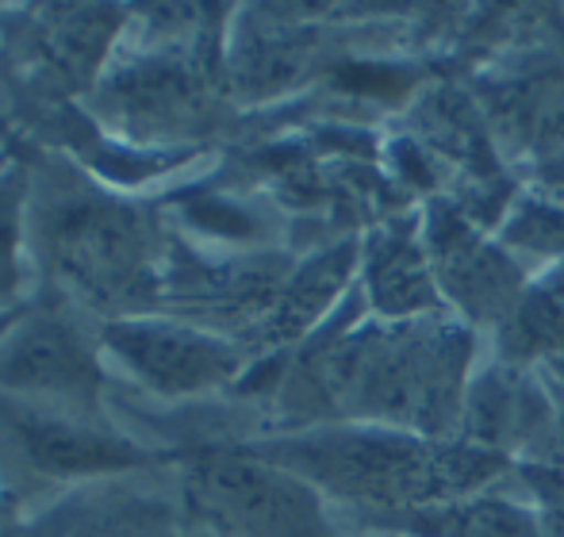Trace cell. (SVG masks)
<instances>
[{
  "label": "cell",
  "instance_id": "obj_9",
  "mask_svg": "<svg viewBox=\"0 0 564 537\" xmlns=\"http://www.w3.org/2000/svg\"><path fill=\"white\" fill-rule=\"evenodd\" d=\"M372 299L388 315L419 311V307L434 304L423 257L403 234H384L372 250Z\"/></svg>",
  "mask_w": 564,
  "mask_h": 537
},
{
  "label": "cell",
  "instance_id": "obj_2",
  "mask_svg": "<svg viewBox=\"0 0 564 537\" xmlns=\"http://www.w3.org/2000/svg\"><path fill=\"white\" fill-rule=\"evenodd\" d=\"M281 469L361 503H423L480 484L503 464L484 446H415L388 434H312L265 449Z\"/></svg>",
  "mask_w": 564,
  "mask_h": 537
},
{
  "label": "cell",
  "instance_id": "obj_1",
  "mask_svg": "<svg viewBox=\"0 0 564 537\" xmlns=\"http://www.w3.org/2000/svg\"><path fill=\"white\" fill-rule=\"evenodd\" d=\"M468 338L453 322L361 335L319 365V384L341 407L442 430L457 407Z\"/></svg>",
  "mask_w": 564,
  "mask_h": 537
},
{
  "label": "cell",
  "instance_id": "obj_4",
  "mask_svg": "<svg viewBox=\"0 0 564 537\" xmlns=\"http://www.w3.org/2000/svg\"><path fill=\"white\" fill-rule=\"evenodd\" d=\"M51 246L62 276L100 307L131 304L147 284V231L131 208L105 200L77 204L54 223Z\"/></svg>",
  "mask_w": 564,
  "mask_h": 537
},
{
  "label": "cell",
  "instance_id": "obj_11",
  "mask_svg": "<svg viewBox=\"0 0 564 537\" xmlns=\"http://www.w3.org/2000/svg\"><path fill=\"white\" fill-rule=\"evenodd\" d=\"M112 28H119V20H112V12H66L62 20H54L43 35V54L58 74L66 77H85L93 69V62L100 58V51L108 46Z\"/></svg>",
  "mask_w": 564,
  "mask_h": 537
},
{
  "label": "cell",
  "instance_id": "obj_7",
  "mask_svg": "<svg viewBox=\"0 0 564 537\" xmlns=\"http://www.w3.org/2000/svg\"><path fill=\"white\" fill-rule=\"evenodd\" d=\"M4 415L23 457L51 476H93V472H116L147 461L97 418L77 415V407H8Z\"/></svg>",
  "mask_w": 564,
  "mask_h": 537
},
{
  "label": "cell",
  "instance_id": "obj_3",
  "mask_svg": "<svg viewBox=\"0 0 564 537\" xmlns=\"http://www.w3.org/2000/svg\"><path fill=\"white\" fill-rule=\"evenodd\" d=\"M185 503L219 537H327L312 487L269 457H196L185 469Z\"/></svg>",
  "mask_w": 564,
  "mask_h": 537
},
{
  "label": "cell",
  "instance_id": "obj_8",
  "mask_svg": "<svg viewBox=\"0 0 564 537\" xmlns=\"http://www.w3.org/2000/svg\"><path fill=\"white\" fill-rule=\"evenodd\" d=\"M434 250H438V268L442 281L453 296L465 307H473L476 315H503L511 304V292L519 284L514 268L488 250L484 242L473 239V231H465L460 223L446 219L442 227H434Z\"/></svg>",
  "mask_w": 564,
  "mask_h": 537
},
{
  "label": "cell",
  "instance_id": "obj_10",
  "mask_svg": "<svg viewBox=\"0 0 564 537\" xmlns=\"http://www.w3.org/2000/svg\"><path fill=\"white\" fill-rule=\"evenodd\" d=\"M116 100L127 116H142L150 123H170L177 116L196 112V81L188 69L154 62L139 74H127L116 81Z\"/></svg>",
  "mask_w": 564,
  "mask_h": 537
},
{
  "label": "cell",
  "instance_id": "obj_14",
  "mask_svg": "<svg viewBox=\"0 0 564 537\" xmlns=\"http://www.w3.org/2000/svg\"><path fill=\"white\" fill-rule=\"evenodd\" d=\"M507 346H511V353L564 350V288L534 292L514 311L511 327H507Z\"/></svg>",
  "mask_w": 564,
  "mask_h": 537
},
{
  "label": "cell",
  "instance_id": "obj_6",
  "mask_svg": "<svg viewBox=\"0 0 564 537\" xmlns=\"http://www.w3.org/2000/svg\"><path fill=\"white\" fill-rule=\"evenodd\" d=\"M108 346L119 353L127 369L165 396H188V392L216 388L235 369V350L219 338L200 335L177 322H147L127 319L108 327Z\"/></svg>",
  "mask_w": 564,
  "mask_h": 537
},
{
  "label": "cell",
  "instance_id": "obj_13",
  "mask_svg": "<svg viewBox=\"0 0 564 537\" xmlns=\"http://www.w3.org/2000/svg\"><path fill=\"white\" fill-rule=\"evenodd\" d=\"M411 530L431 537H538L530 518L503 503H473L457 511H423V518L411 523Z\"/></svg>",
  "mask_w": 564,
  "mask_h": 537
},
{
  "label": "cell",
  "instance_id": "obj_5",
  "mask_svg": "<svg viewBox=\"0 0 564 537\" xmlns=\"http://www.w3.org/2000/svg\"><path fill=\"white\" fill-rule=\"evenodd\" d=\"M0 384L54 399L58 407H85L100 388V369L66 319L35 315L0 342Z\"/></svg>",
  "mask_w": 564,
  "mask_h": 537
},
{
  "label": "cell",
  "instance_id": "obj_12",
  "mask_svg": "<svg viewBox=\"0 0 564 537\" xmlns=\"http://www.w3.org/2000/svg\"><path fill=\"white\" fill-rule=\"evenodd\" d=\"M349 273V246L335 250V254L319 257L296 276L289 292L281 296V311H276V335H296L304 330L307 319L327 307V299L338 292V284L346 281Z\"/></svg>",
  "mask_w": 564,
  "mask_h": 537
},
{
  "label": "cell",
  "instance_id": "obj_15",
  "mask_svg": "<svg viewBox=\"0 0 564 537\" xmlns=\"http://www.w3.org/2000/svg\"><path fill=\"white\" fill-rule=\"evenodd\" d=\"M69 537H177L170 518L150 503H112L89 515Z\"/></svg>",
  "mask_w": 564,
  "mask_h": 537
}]
</instances>
